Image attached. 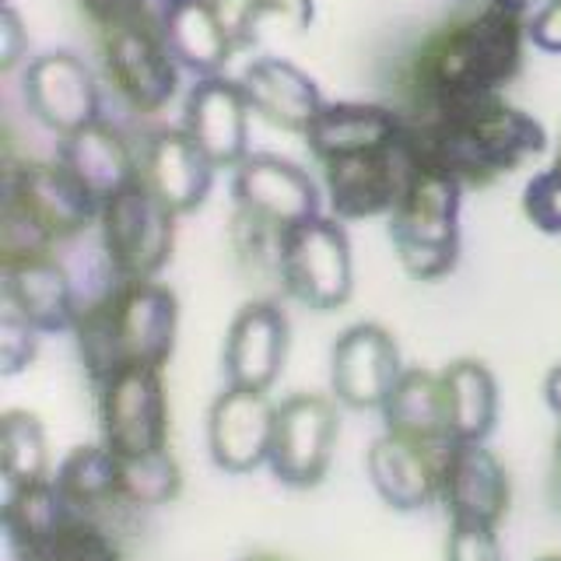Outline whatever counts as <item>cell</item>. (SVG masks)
Instances as JSON below:
<instances>
[{"mask_svg":"<svg viewBox=\"0 0 561 561\" xmlns=\"http://www.w3.org/2000/svg\"><path fill=\"white\" fill-rule=\"evenodd\" d=\"M158 32H162L172 60L201 78H215L232 57V43H228L210 0H183V4L165 8Z\"/></svg>","mask_w":561,"mask_h":561,"instance_id":"cell-26","label":"cell"},{"mask_svg":"<svg viewBox=\"0 0 561 561\" xmlns=\"http://www.w3.org/2000/svg\"><path fill=\"white\" fill-rule=\"evenodd\" d=\"M46 561H123V554L110 534L75 516L46 548Z\"/></svg>","mask_w":561,"mask_h":561,"instance_id":"cell-33","label":"cell"},{"mask_svg":"<svg viewBox=\"0 0 561 561\" xmlns=\"http://www.w3.org/2000/svg\"><path fill=\"white\" fill-rule=\"evenodd\" d=\"M253 561H280V558H271V554H260V558H253Z\"/></svg>","mask_w":561,"mask_h":561,"instance_id":"cell-46","label":"cell"},{"mask_svg":"<svg viewBox=\"0 0 561 561\" xmlns=\"http://www.w3.org/2000/svg\"><path fill=\"white\" fill-rule=\"evenodd\" d=\"M523 215L534 228L548 236H561V172H537L523 190Z\"/></svg>","mask_w":561,"mask_h":561,"instance_id":"cell-35","label":"cell"},{"mask_svg":"<svg viewBox=\"0 0 561 561\" xmlns=\"http://www.w3.org/2000/svg\"><path fill=\"white\" fill-rule=\"evenodd\" d=\"M46 467L49 453L39 417L28 411H8L0 417V473H4L8 495L46 481Z\"/></svg>","mask_w":561,"mask_h":561,"instance_id":"cell-29","label":"cell"},{"mask_svg":"<svg viewBox=\"0 0 561 561\" xmlns=\"http://www.w3.org/2000/svg\"><path fill=\"white\" fill-rule=\"evenodd\" d=\"M28 110L60 137L99 123V88L75 53H46L25 70Z\"/></svg>","mask_w":561,"mask_h":561,"instance_id":"cell-15","label":"cell"},{"mask_svg":"<svg viewBox=\"0 0 561 561\" xmlns=\"http://www.w3.org/2000/svg\"><path fill=\"white\" fill-rule=\"evenodd\" d=\"M446 561H505L499 534L488 526H453L446 540Z\"/></svg>","mask_w":561,"mask_h":561,"instance_id":"cell-36","label":"cell"},{"mask_svg":"<svg viewBox=\"0 0 561 561\" xmlns=\"http://www.w3.org/2000/svg\"><path fill=\"white\" fill-rule=\"evenodd\" d=\"M99 421L102 443L119 460L165 449L169 438V403L162 368L130 365L99 386Z\"/></svg>","mask_w":561,"mask_h":561,"instance_id":"cell-7","label":"cell"},{"mask_svg":"<svg viewBox=\"0 0 561 561\" xmlns=\"http://www.w3.org/2000/svg\"><path fill=\"white\" fill-rule=\"evenodd\" d=\"M239 88L250 110L260 113L267 123L280 130H291V134H306L309 123L320 116L323 110V95L316 81L298 70L295 64L280 60V57H260L250 67L242 70Z\"/></svg>","mask_w":561,"mask_h":561,"instance_id":"cell-21","label":"cell"},{"mask_svg":"<svg viewBox=\"0 0 561 561\" xmlns=\"http://www.w3.org/2000/svg\"><path fill=\"white\" fill-rule=\"evenodd\" d=\"M232 193L239 215L263 225L274 236L320 218V193L306 169L277 154H245L236 165Z\"/></svg>","mask_w":561,"mask_h":561,"instance_id":"cell-9","label":"cell"},{"mask_svg":"<svg viewBox=\"0 0 561 561\" xmlns=\"http://www.w3.org/2000/svg\"><path fill=\"white\" fill-rule=\"evenodd\" d=\"M140 180L154 190V197L172 215H190L207 201L210 180H215V162L193 145L186 130H158L148 140Z\"/></svg>","mask_w":561,"mask_h":561,"instance_id":"cell-22","label":"cell"},{"mask_svg":"<svg viewBox=\"0 0 561 561\" xmlns=\"http://www.w3.org/2000/svg\"><path fill=\"white\" fill-rule=\"evenodd\" d=\"M180 302L158 280H119L88 302L75 323L84 373L95 386L130 365L162 368L175 347Z\"/></svg>","mask_w":561,"mask_h":561,"instance_id":"cell-2","label":"cell"},{"mask_svg":"<svg viewBox=\"0 0 561 561\" xmlns=\"http://www.w3.org/2000/svg\"><path fill=\"white\" fill-rule=\"evenodd\" d=\"M245 123H250V102H245L239 81L215 75L190 88L183 130L215 162V169L239 165L245 158V137H250Z\"/></svg>","mask_w":561,"mask_h":561,"instance_id":"cell-18","label":"cell"},{"mask_svg":"<svg viewBox=\"0 0 561 561\" xmlns=\"http://www.w3.org/2000/svg\"><path fill=\"white\" fill-rule=\"evenodd\" d=\"M438 499L453 526H495L508 513V473L484 443H449L438 456Z\"/></svg>","mask_w":561,"mask_h":561,"instance_id":"cell-12","label":"cell"},{"mask_svg":"<svg viewBox=\"0 0 561 561\" xmlns=\"http://www.w3.org/2000/svg\"><path fill=\"white\" fill-rule=\"evenodd\" d=\"M172 4H183V0H162V8H172Z\"/></svg>","mask_w":561,"mask_h":561,"instance_id":"cell-47","label":"cell"},{"mask_svg":"<svg viewBox=\"0 0 561 561\" xmlns=\"http://www.w3.org/2000/svg\"><path fill=\"white\" fill-rule=\"evenodd\" d=\"M460 180L421 165L390 215L400 267L414 280L453 274L460 256Z\"/></svg>","mask_w":561,"mask_h":561,"instance_id":"cell-4","label":"cell"},{"mask_svg":"<svg viewBox=\"0 0 561 561\" xmlns=\"http://www.w3.org/2000/svg\"><path fill=\"white\" fill-rule=\"evenodd\" d=\"M382 425L390 435L408 438V443L446 449L449 446V414H446V390L443 376L428 368H408L393 386V393L382 403Z\"/></svg>","mask_w":561,"mask_h":561,"instance_id":"cell-25","label":"cell"},{"mask_svg":"<svg viewBox=\"0 0 561 561\" xmlns=\"http://www.w3.org/2000/svg\"><path fill=\"white\" fill-rule=\"evenodd\" d=\"M4 197L39 221L46 232L57 239L78 236L88 221L99 218L102 204L88 193L75 175H70L60 162H25L8 172Z\"/></svg>","mask_w":561,"mask_h":561,"instance_id":"cell-17","label":"cell"},{"mask_svg":"<svg viewBox=\"0 0 561 561\" xmlns=\"http://www.w3.org/2000/svg\"><path fill=\"white\" fill-rule=\"evenodd\" d=\"M210 4H215V14L232 49L250 46L267 18H277L295 32L309 28L312 22V0H210Z\"/></svg>","mask_w":561,"mask_h":561,"instance_id":"cell-31","label":"cell"},{"mask_svg":"<svg viewBox=\"0 0 561 561\" xmlns=\"http://www.w3.org/2000/svg\"><path fill=\"white\" fill-rule=\"evenodd\" d=\"M337 443V411L316 393H295L277 403L274 443L267 467L288 488H312L323 481Z\"/></svg>","mask_w":561,"mask_h":561,"instance_id":"cell-10","label":"cell"},{"mask_svg":"<svg viewBox=\"0 0 561 561\" xmlns=\"http://www.w3.org/2000/svg\"><path fill=\"white\" fill-rule=\"evenodd\" d=\"M523 32L519 14L499 4L438 32L414 64L425 105H460L499 95V88L519 70Z\"/></svg>","mask_w":561,"mask_h":561,"instance_id":"cell-3","label":"cell"},{"mask_svg":"<svg viewBox=\"0 0 561 561\" xmlns=\"http://www.w3.org/2000/svg\"><path fill=\"white\" fill-rule=\"evenodd\" d=\"M60 165L75 175L99 204L113 201L119 190H127L130 183L140 180L127 140L102 119L60 140Z\"/></svg>","mask_w":561,"mask_h":561,"instance_id":"cell-24","label":"cell"},{"mask_svg":"<svg viewBox=\"0 0 561 561\" xmlns=\"http://www.w3.org/2000/svg\"><path fill=\"white\" fill-rule=\"evenodd\" d=\"M543 397H548L551 411L561 417V365H554L548 373V379H543Z\"/></svg>","mask_w":561,"mask_h":561,"instance_id":"cell-42","label":"cell"},{"mask_svg":"<svg viewBox=\"0 0 561 561\" xmlns=\"http://www.w3.org/2000/svg\"><path fill=\"white\" fill-rule=\"evenodd\" d=\"M105 70L116 84V92L127 99L137 113H158L175 95L180 84V64L148 22H123L105 28Z\"/></svg>","mask_w":561,"mask_h":561,"instance_id":"cell-11","label":"cell"},{"mask_svg":"<svg viewBox=\"0 0 561 561\" xmlns=\"http://www.w3.org/2000/svg\"><path fill=\"white\" fill-rule=\"evenodd\" d=\"M491 4H499V8H505V11H513V14H523L526 8H534L537 0H491Z\"/></svg>","mask_w":561,"mask_h":561,"instance_id":"cell-43","label":"cell"},{"mask_svg":"<svg viewBox=\"0 0 561 561\" xmlns=\"http://www.w3.org/2000/svg\"><path fill=\"white\" fill-rule=\"evenodd\" d=\"M22 49H25L22 18L14 14L11 4H4V11H0V67L11 70L18 64V57H22Z\"/></svg>","mask_w":561,"mask_h":561,"instance_id":"cell-40","label":"cell"},{"mask_svg":"<svg viewBox=\"0 0 561 561\" xmlns=\"http://www.w3.org/2000/svg\"><path fill=\"white\" fill-rule=\"evenodd\" d=\"M277 408L260 390H228L210 403L207 414V449L210 460L228 473L256 470L271 460Z\"/></svg>","mask_w":561,"mask_h":561,"instance_id":"cell-14","label":"cell"},{"mask_svg":"<svg viewBox=\"0 0 561 561\" xmlns=\"http://www.w3.org/2000/svg\"><path fill=\"white\" fill-rule=\"evenodd\" d=\"M277 271L309 309H341L351 295V245L337 218H312L277 236Z\"/></svg>","mask_w":561,"mask_h":561,"instance_id":"cell-6","label":"cell"},{"mask_svg":"<svg viewBox=\"0 0 561 561\" xmlns=\"http://www.w3.org/2000/svg\"><path fill=\"white\" fill-rule=\"evenodd\" d=\"M119 473H123V460L105 446H78L64 456V463L57 467V488L60 495L70 502L75 513L81 508H95L102 502L119 499Z\"/></svg>","mask_w":561,"mask_h":561,"instance_id":"cell-28","label":"cell"},{"mask_svg":"<svg viewBox=\"0 0 561 561\" xmlns=\"http://www.w3.org/2000/svg\"><path fill=\"white\" fill-rule=\"evenodd\" d=\"M526 35L530 43L543 53H561V0H548L537 14L534 22L526 25Z\"/></svg>","mask_w":561,"mask_h":561,"instance_id":"cell-38","label":"cell"},{"mask_svg":"<svg viewBox=\"0 0 561 561\" xmlns=\"http://www.w3.org/2000/svg\"><path fill=\"white\" fill-rule=\"evenodd\" d=\"M408 137L421 165L460 183L495 180L548 145L540 123L499 95L460 105H428L425 119L408 123Z\"/></svg>","mask_w":561,"mask_h":561,"instance_id":"cell-1","label":"cell"},{"mask_svg":"<svg viewBox=\"0 0 561 561\" xmlns=\"http://www.w3.org/2000/svg\"><path fill=\"white\" fill-rule=\"evenodd\" d=\"M102 250L119 280H154L172 256L175 215L154 197V190L137 180L119 190L99 210Z\"/></svg>","mask_w":561,"mask_h":561,"instance_id":"cell-5","label":"cell"},{"mask_svg":"<svg viewBox=\"0 0 561 561\" xmlns=\"http://www.w3.org/2000/svg\"><path fill=\"white\" fill-rule=\"evenodd\" d=\"M49 245H53V236L46 228L32 215H25L14 201L4 197V215H0V253H4V263L49 256Z\"/></svg>","mask_w":561,"mask_h":561,"instance_id":"cell-34","label":"cell"},{"mask_svg":"<svg viewBox=\"0 0 561 561\" xmlns=\"http://www.w3.org/2000/svg\"><path fill=\"white\" fill-rule=\"evenodd\" d=\"M32 358H35V330L4 309V320H0V373L4 376L22 373L25 365H32Z\"/></svg>","mask_w":561,"mask_h":561,"instance_id":"cell-37","label":"cell"},{"mask_svg":"<svg viewBox=\"0 0 561 561\" xmlns=\"http://www.w3.org/2000/svg\"><path fill=\"white\" fill-rule=\"evenodd\" d=\"M0 519L14 523L18 530H22L32 543H39V548L46 551L53 540H57V534L64 530V526L75 519V508H70V502L60 495L57 481H39V484H28L22 491H11L8 502H4V513H0Z\"/></svg>","mask_w":561,"mask_h":561,"instance_id":"cell-30","label":"cell"},{"mask_svg":"<svg viewBox=\"0 0 561 561\" xmlns=\"http://www.w3.org/2000/svg\"><path fill=\"white\" fill-rule=\"evenodd\" d=\"M446 414H449V443H484L499 417V386L491 368L460 358L443 368Z\"/></svg>","mask_w":561,"mask_h":561,"instance_id":"cell-27","label":"cell"},{"mask_svg":"<svg viewBox=\"0 0 561 561\" xmlns=\"http://www.w3.org/2000/svg\"><path fill=\"white\" fill-rule=\"evenodd\" d=\"M4 309L35 333L75 330L81 316L75 285L53 256L4 263Z\"/></svg>","mask_w":561,"mask_h":561,"instance_id":"cell-19","label":"cell"},{"mask_svg":"<svg viewBox=\"0 0 561 561\" xmlns=\"http://www.w3.org/2000/svg\"><path fill=\"white\" fill-rule=\"evenodd\" d=\"M0 561H46V551L32 543L14 523L0 519Z\"/></svg>","mask_w":561,"mask_h":561,"instance_id":"cell-41","label":"cell"},{"mask_svg":"<svg viewBox=\"0 0 561 561\" xmlns=\"http://www.w3.org/2000/svg\"><path fill=\"white\" fill-rule=\"evenodd\" d=\"M81 4L99 25L113 28V25H123V22H137L145 0H81Z\"/></svg>","mask_w":561,"mask_h":561,"instance_id":"cell-39","label":"cell"},{"mask_svg":"<svg viewBox=\"0 0 561 561\" xmlns=\"http://www.w3.org/2000/svg\"><path fill=\"white\" fill-rule=\"evenodd\" d=\"M180 488H183V473L169 449L123 460V473H119V499L123 502L165 505L180 495Z\"/></svg>","mask_w":561,"mask_h":561,"instance_id":"cell-32","label":"cell"},{"mask_svg":"<svg viewBox=\"0 0 561 561\" xmlns=\"http://www.w3.org/2000/svg\"><path fill=\"white\" fill-rule=\"evenodd\" d=\"M408 134L393 110L376 102H327L320 116L309 123L306 145L320 162H337V158L351 154H368V151H386Z\"/></svg>","mask_w":561,"mask_h":561,"instance_id":"cell-20","label":"cell"},{"mask_svg":"<svg viewBox=\"0 0 561 561\" xmlns=\"http://www.w3.org/2000/svg\"><path fill=\"white\" fill-rule=\"evenodd\" d=\"M554 169L561 172V137H558V151H554Z\"/></svg>","mask_w":561,"mask_h":561,"instance_id":"cell-44","label":"cell"},{"mask_svg":"<svg viewBox=\"0 0 561 561\" xmlns=\"http://www.w3.org/2000/svg\"><path fill=\"white\" fill-rule=\"evenodd\" d=\"M408 368L400 365L397 341L376 323L347 327L330 351L333 397L355 411H382L386 397Z\"/></svg>","mask_w":561,"mask_h":561,"instance_id":"cell-13","label":"cell"},{"mask_svg":"<svg viewBox=\"0 0 561 561\" xmlns=\"http://www.w3.org/2000/svg\"><path fill=\"white\" fill-rule=\"evenodd\" d=\"M537 561H561V554H543V558H537Z\"/></svg>","mask_w":561,"mask_h":561,"instance_id":"cell-45","label":"cell"},{"mask_svg":"<svg viewBox=\"0 0 561 561\" xmlns=\"http://www.w3.org/2000/svg\"><path fill=\"white\" fill-rule=\"evenodd\" d=\"M288 355V316L277 302H245L225 337V376L228 386L267 393L280 376Z\"/></svg>","mask_w":561,"mask_h":561,"instance_id":"cell-16","label":"cell"},{"mask_svg":"<svg viewBox=\"0 0 561 561\" xmlns=\"http://www.w3.org/2000/svg\"><path fill=\"white\" fill-rule=\"evenodd\" d=\"M438 456L443 449H428L386 432L368 446L365 470L379 499L397 513H417L438 495Z\"/></svg>","mask_w":561,"mask_h":561,"instance_id":"cell-23","label":"cell"},{"mask_svg":"<svg viewBox=\"0 0 561 561\" xmlns=\"http://www.w3.org/2000/svg\"><path fill=\"white\" fill-rule=\"evenodd\" d=\"M421 162L411 148V137L403 134L393 148L351 154L327 162V190L333 215L344 221L393 215V207L408 193Z\"/></svg>","mask_w":561,"mask_h":561,"instance_id":"cell-8","label":"cell"}]
</instances>
